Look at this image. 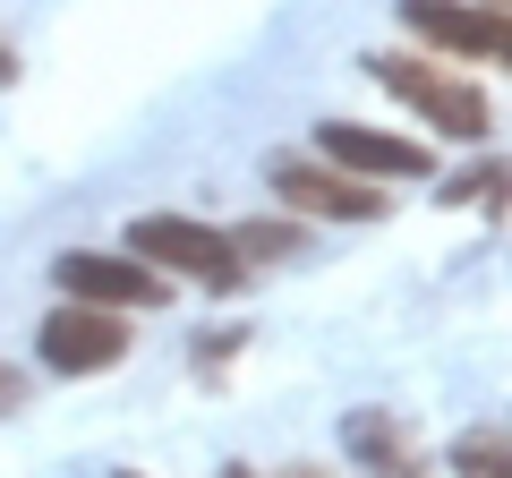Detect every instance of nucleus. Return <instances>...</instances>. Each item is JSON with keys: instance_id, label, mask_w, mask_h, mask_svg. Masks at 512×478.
Returning <instances> with one entry per match:
<instances>
[{"instance_id": "f257e3e1", "label": "nucleus", "mask_w": 512, "mask_h": 478, "mask_svg": "<svg viewBox=\"0 0 512 478\" xmlns=\"http://www.w3.org/2000/svg\"><path fill=\"white\" fill-rule=\"evenodd\" d=\"M128 257H146L154 274H188V282H205V291H239V282H248L231 231L188 222V214H146V222H128Z\"/></svg>"}, {"instance_id": "f03ea898", "label": "nucleus", "mask_w": 512, "mask_h": 478, "mask_svg": "<svg viewBox=\"0 0 512 478\" xmlns=\"http://www.w3.org/2000/svg\"><path fill=\"white\" fill-rule=\"evenodd\" d=\"M367 69H376V86H393L410 111H427V129H444V137H487L495 129V103L478 86H461V77H444V69H427V60H402V52H367Z\"/></svg>"}, {"instance_id": "7ed1b4c3", "label": "nucleus", "mask_w": 512, "mask_h": 478, "mask_svg": "<svg viewBox=\"0 0 512 478\" xmlns=\"http://www.w3.org/2000/svg\"><path fill=\"white\" fill-rule=\"evenodd\" d=\"M128 359V316L120 308H94V299H69V308L43 316V368L60 376H103Z\"/></svg>"}, {"instance_id": "20e7f679", "label": "nucleus", "mask_w": 512, "mask_h": 478, "mask_svg": "<svg viewBox=\"0 0 512 478\" xmlns=\"http://www.w3.org/2000/svg\"><path fill=\"white\" fill-rule=\"evenodd\" d=\"M52 274H60V291H69V299H94V308H120V316L163 308V299H171V274H154L146 257H103V248H69V257H60Z\"/></svg>"}, {"instance_id": "39448f33", "label": "nucleus", "mask_w": 512, "mask_h": 478, "mask_svg": "<svg viewBox=\"0 0 512 478\" xmlns=\"http://www.w3.org/2000/svg\"><path fill=\"white\" fill-rule=\"evenodd\" d=\"M274 188L299 205V214H325V222H384L376 180L325 163V154H282V163H274Z\"/></svg>"}, {"instance_id": "423d86ee", "label": "nucleus", "mask_w": 512, "mask_h": 478, "mask_svg": "<svg viewBox=\"0 0 512 478\" xmlns=\"http://www.w3.org/2000/svg\"><path fill=\"white\" fill-rule=\"evenodd\" d=\"M402 26L444 43V52H461V60H512V26L487 0H402Z\"/></svg>"}, {"instance_id": "0eeeda50", "label": "nucleus", "mask_w": 512, "mask_h": 478, "mask_svg": "<svg viewBox=\"0 0 512 478\" xmlns=\"http://www.w3.org/2000/svg\"><path fill=\"white\" fill-rule=\"evenodd\" d=\"M316 154L342 163V171H359V180H427V146L359 129V120H325V129H316Z\"/></svg>"}, {"instance_id": "6e6552de", "label": "nucleus", "mask_w": 512, "mask_h": 478, "mask_svg": "<svg viewBox=\"0 0 512 478\" xmlns=\"http://www.w3.org/2000/svg\"><path fill=\"white\" fill-rule=\"evenodd\" d=\"M461 478H504V427H478V436H461Z\"/></svg>"}, {"instance_id": "1a4fd4ad", "label": "nucleus", "mask_w": 512, "mask_h": 478, "mask_svg": "<svg viewBox=\"0 0 512 478\" xmlns=\"http://www.w3.org/2000/svg\"><path fill=\"white\" fill-rule=\"evenodd\" d=\"M231 248H239V265H248V257H291L299 231H291V222H248V231H231Z\"/></svg>"}, {"instance_id": "9d476101", "label": "nucleus", "mask_w": 512, "mask_h": 478, "mask_svg": "<svg viewBox=\"0 0 512 478\" xmlns=\"http://www.w3.org/2000/svg\"><path fill=\"white\" fill-rule=\"evenodd\" d=\"M495 188H504V163H487V171H470V180H453V197L478 205V197H495Z\"/></svg>"}, {"instance_id": "9b49d317", "label": "nucleus", "mask_w": 512, "mask_h": 478, "mask_svg": "<svg viewBox=\"0 0 512 478\" xmlns=\"http://www.w3.org/2000/svg\"><path fill=\"white\" fill-rule=\"evenodd\" d=\"M18 402H26V376H18V368H0V410H18Z\"/></svg>"}, {"instance_id": "f8f14e48", "label": "nucleus", "mask_w": 512, "mask_h": 478, "mask_svg": "<svg viewBox=\"0 0 512 478\" xmlns=\"http://www.w3.org/2000/svg\"><path fill=\"white\" fill-rule=\"evenodd\" d=\"M0 86H18V52H9V35H0Z\"/></svg>"}, {"instance_id": "ddd939ff", "label": "nucleus", "mask_w": 512, "mask_h": 478, "mask_svg": "<svg viewBox=\"0 0 512 478\" xmlns=\"http://www.w3.org/2000/svg\"><path fill=\"white\" fill-rule=\"evenodd\" d=\"M299 478H325V470H299Z\"/></svg>"}, {"instance_id": "4468645a", "label": "nucleus", "mask_w": 512, "mask_h": 478, "mask_svg": "<svg viewBox=\"0 0 512 478\" xmlns=\"http://www.w3.org/2000/svg\"><path fill=\"white\" fill-rule=\"evenodd\" d=\"M231 478H256V470H231Z\"/></svg>"}, {"instance_id": "2eb2a0df", "label": "nucleus", "mask_w": 512, "mask_h": 478, "mask_svg": "<svg viewBox=\"0 0 512 478\" xmlns=\"http://www.w3.org/2000/svg\"><path fill=\"white\" fill-rule=\"evenodd\" d=\"M120 478H137V470H120Z\"/></svg>"}]
</instances>
